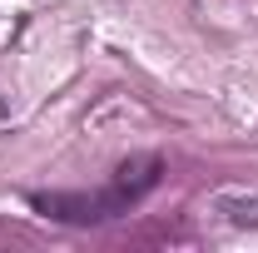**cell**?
<instances>
[{
  "label": "cell",
  "mask_w": 258,
  "mask_h": 253,
  "mask_svg": "<svg viewBox=\"0 0 258 253\" xmlns=\"http://www.w3.org/2000/svg\"><path fill=\"white\" fill-rule=\"evenodd\" d=\"M154 184H159V159H129L95 194H30V204L45 219H60V223H104L129 214Z\"/></svg>",
  "instance_id": "6da1fadb"
}]
</instances>
